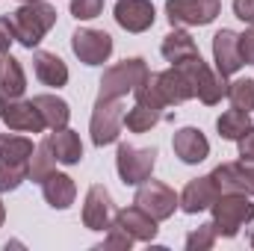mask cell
I'll use <instances>...</instances> for the list:
<instances>
[{
	"mask_svg": "<svg viewBox=\"0 0 254 251\" xmlns=\"http://www.w3.org/2000/svg\"><path fill=\"white\" fill-rule=\"evenodd\" d=\"M9 21H12V30H15V42L33 51V48H39V42L57 24V9L48 0H27L12 12Z\"/></svg>",
	"mask_w": 254,
	"mask_h": 251,
	"instance_id": "obj_1",
	"label": "cell"
},
{
	"mask_svg": "<svg viewBox=\"0 0 254 251\" xmlns=\"http://www.w3.org/2000/svg\"><path fill=\"white\" fill-rule=\"evenodd\" d=\"M210 210H213L216 237H225V240H234L240 228H246L254 219V201L246 192H222L210 204Z\"/></svg>",
	"mask_w": 254,
	"mask_h": 251,
	"instance_id": "obj_2",
	"label": "cell"
},
{
	"mask_svg": "<svg viewBox=\"0 0 254 251\" xmlns=\"http://www.w3.org/2000/svg\"><path fill=\"white\" fill-rule=\"evenodd\" d=\"M175 68L190 80V86L195 89V98L207 107H216L225 95H228V77H222L219 71H213L210 65L198 57H190L184 63H175Z\"/></svg>",
	"mask_w": 254,
	"mask_h": 251,
	"instance_id": "obj_3",
	"label": "cell"
},
{
	"mask_svg": "<svg viewBox=\"0 0 254 251\" xmlns=\"http://www.w3.org/2000/svg\"><path fill=\"white\" fill-rule=\"evenodd\" d=\"M148 74H151V68H148L145 60H139V57L125 60V63H116L113 68L104 71V77H101V83H98V98L110 101V98L133 95V92L145 83Z\"/></svg>",
	"mask_w": 254,
	"mask_h": 251,
	"instance_id": "obj_4",
	"label": "cell"
},
{
	"mask_svg": "<svg viewBox=\"0 0 254 251\" xmlns=\"http://www.w3.org/2000/svg\"><path fill=\"white\" fill-rule=\"evenodd\" d=\"M157 166V148H136V145H119L116 154V169L125 187H139L151 178Z\"/></svg>",
	"mask_w": 254,
	"mask_h": 251,
	"instance_id": "obj_5",
	"label": "cell"
},
{
	"mask_svg": "<svg viewBox=\"0 0 254 251\" xmlns=\"http://www.w3.org/2000/svg\"><path fill=\"white\" fill-rule=\"evenodd\" d=\"M133 204L142 207L151 219L166 222V219H172L175 210L181 207V195H175V189L169 187V184H163V181H151V178H148L145 184H139Z\"/></svg>",
	"mask_w": 254,
	"mask_h": 251,
	"instance_id": "obj_6",
	"label": "cell"
},
{
	"mask_svg": "<svg viewBox=\"0 0 254 251\" xmlns=\"http://www.w3.org/2000/svg\"><path fill=\"white\" fill-rule=\"evenodd\" d=\"M122 125H125V107H122V98H98L95 101V110H92V122H89V130H92V142L98 148L104 145H113L122 133Z\"/></svg>",
	"mask_w": 254,
	"mask_h": 251,
	"instance_id": "obj_7",
	"label": "cell"
},
{
	"mask_svg": "<svg viewBox=\"0 0 254 251\" xmlns=\"http://www.w3.org/2000/svg\"><path fill=\"white\" fill-rule=\"evenodd\" d=\"M219 0H166V18L172 27H207L219 18Z\"/></svg>",
	"mask_w": 254,
	"mask_h": 251,
	"instance_id": "obj_8",
	"label": "cell"
},
{
	"mask_svg": "<svg viewBox=\"0 0 254 251\" xmlns=\"http://www.w3.org/2000/svg\"><path fill=\"white\" fill-rule=\"evenodd\" d=\"M71 51L83 65H104L113 54V36L104 33V30L80 27L71 36Z\"/></svg>",
	"mask_w": 254,
	"mask_h": 251,
	"instance_id": "obj_9",
	"label": "cell"
},
{
	"mask_svg": "<svg viewBox=\"0 0 254 251\" xmlns=\"http://www.w3.org/2000/svg\"><path fill=\"white\" fill-rule=\"evenodd\" d=\"M0 122L15 133H45L48 130L33 101H21L9 95H0Z\"/></svg>",
	"mask_w": 254,
	"mask_h": 251,
	"instance_id": "obj_10",
	"label": "cell"
},
{
	"mask_svg": "<svg viewBox=\"0 0 254 251\" xmlns=\"http://www.w3.org/2000/svg\"><path fill=\"white\" fill-rule=\"evenodd\" d=\"M116 219V207H113V195L104 184H95L86 192V204H83V225L89 231H107Z\"/></svg>",
	"mask_w": 254,
	"mask_h": 251,
	"instance_id": "obj_11",
	"label": "cell"
},
{
	"mask_svg": "<svg viewBox=\"0 0 254 251\" xmlns=\"http://www.w3.org/2000/svg\"><path fill=\"white\" fill-rule=\"evenodd\" d=\"M213 184L219 187V192H246L252 195L254 189V163H222L210 172Z\"/></svg>",
	"mask_w": 254,
	"mask_h": 251,
	"instance_id": "obj_12",
	"label": "cell"
},
{
	"mask_svg": "<svg viewBox=\"0 0 254 251\" xmlns=\"http://www.w3.org/2000/svg\"><path fill=\"white\" fill-rule=\"evenodd\" d=\"M116 21L127 33H145L157 21L154 3L151 0H119L116 3Z\"/></svg>",
	"mask_w": 254,
	"mask_h": 251,
	"instance_id": "obj_13",
	"label": "cell"
},
{
	"mask_svg": "<svg viewBox=\"0 0 254 251\" xmlns=\"http://www.w3.org/2000/svg\"><path fill=\"white\" fill-rule=\"evenodd\" d=\"M213 60H216V71L222 77H231L243 68V57H240V33L234 30H219L213 36Z\"/></svg>",
	"mask_w": 254,
	"mask_h": 251,
	"instance_id": "obj_14",
	"label": "cell"
},
{
	"mask_svg": "<svg viewBox=\"0 0 254 251\" xmlns=\"http://www.w3.org/2000/svg\"><path fill=\"white\" fill-rule=\"evenodd\" d=\"M172 148H175V157L181 163H187V166L204 163L210 157V142H207V136L198 127H181L172 136Z\"/></svg>",
	"mask_w": 254,
	"mask_h": 251,
	"instance_id": "obj_15",
	"label": "cell"
},
{
	"mask_svg": "<svg viewBox=\"0 0 254 251\" xmlns=\"http://www.w3.org/2000/svg\"><path fill=\"white\" fill-rule=\"evenodd\" d=\"M151 77H154V83H157V89H160V95H163V101L169 104V107H178V104H187L195 98V89L190 86V80L172 65V68H166V71H151Z\"/></svg>",
	"mask_w": 254,
	"mask_h": 251,
	"instance_id": "obj_16",
	"label": "cell"
},
{
	"mask_svg": "<svg viewBox=\"0 0 254 251\" xmlns=\"http://www.w3.org/2000/svg\"><path fill=\"white\" fill-rule=\"evenodd\" d=\"M219 195H222V192L213 184L210 175H207V178H195V181H190V184L184 187V192H181V210L190 213V216H195V213H201V210H210V204H213Z\"/></svg>",
	"mask_w": 254,
	"mask_h": 251,
	"instance_id": "obj_17",
	"label": "cell"
},
{
	"mask_svg": "<svg viewBox=\"0 0 254 251\" xmlns=\"http://www.w3.org/2000/svg\"><path fill=\"white\" fill-rule=\"evenodd\" d=\"M113 222H119L122 228H125L127 234L133 237V240H139V243H151L154 237H157V219H151L142 207H125V210H119L116 213V219Z\"/></svg>",
	"mask_w": 254,
	"mask_h": 251,
	"instance_id": "obj_18",
	"label": "cell"
},
{
	"mask_svg": "<svg viewBox=\"0 0 254 251\" xmlns=\"http://www.w3.org/2000/svg\"><path fill=\"white\" fill-rule=\"evenodd\" d=\"M42 195H45V201L54 207V210H68L71 204H74V198H77V187H74V181L63 175V172H51L45 181H42Z\"/></svg>",
	"mask_w": 254,
	"mask_h": 251,
	"instance_id": "obj_19",
	"label": "cell"
},
{
	"mask_svg": "<svg viewBox=\"0 0 254 251\" xmlns=\"http://www.w3.org/2000/svg\"><path fill=\"white\" fill-rule=\"evenodd\" d=\"M45 139L51 142V151H54L57 163H63V166H77V163L83 160V142H80V136H77L74 130H68V127L51 130Z\"/></svg>",
	"mask_w": 254,
	"mask_h": 251,
	"instance_id": "obj_20",
	"label": "cell"
},
{
	"mask_svg": "<svg viewBox=\"0 0 254 251\" xmlns=\"http://www.w3.org/2000/svg\"><path fill=\"white\" fill-rule=\"evenodd\" d=\"M33 71H36V77H39L45 86L60 89V86L68 83V65H65L57 54H51V51H36V54H33Z\"/></svg>",
	"mask_w": 254,
	"mask_h": 251,
	"instance_id": "obj_21",
	"label": "cell"
},
{
	"mask_svg": "<svg viewBox=\"0 0 254 251\" xmlns=\"http://www.w3.org/2000/svg\"><path fill=\"white\" fill-rule=\"evenodd\" d=\"M33 104H36V110H39V116H42V122H45L48 130H63V127H68L71 107L65 104L63 98H57V95H36Z\"/></svg>",
	"mask_w": 254,
	"mask_h": 251,
	"instance_id": "obj_22",
	"label": "cell"
},
{
	"mask_svg": "<svg viewBox=\"0 0 254 251\" xmlns=\"http://www.w3.org/2000/svg\"><path fill=\"white\" fill-rule=\"evenodd\" d=\"M160 51H163L166 63H172V65L184 63V60H190V57H198V45H195V39H192L187 30H172V33L163 39Z\"/></svg>",
	"mask_w": 254,
	"mask_h": 251,
	"instance_id": "obj_23",
	"label": "cell"
},
{
	"mask_svg": "<svg viewBox=\"0 0 254 251\" xmlns=\"http://www.w3.org/2000/svg\"><path fill=\"white\" fill-rule=\"evenodd\" d=\"M27 89V77H24V68L15 57L3 54L0 57V95H9V98H21Z\"/></svg>",
	"mask_w": 254,
	"mask_h": 251,
	"instance_id": "obj_24",
	"label": "cell"
},
{
	"mask_svg": "<svg viewBox=\"0 0 254 251\" xmlns=\"http://www.w3.org/2000/svg\"><path fill=\"white\" fill-rule=\"evenodd\" d=\"M252 113H246V110H228V113H222L219 119H216V130H219V136L222 139H228V142H237L249 127H252V119H249Z\"/></svg>",
	"mask_w": 254,
	"mask_h": 251,
	"instance_id": "obj_25",
	"label": "cell"
},
{
	"mask_svg": "<svg viewBox=\"0 0 254 251\" xmlns=\"http://www.w3.org/2000/svg\"><path fill=\"white\" fill-rule=\"evenodd\" d=\"M33 142L27 136H0V160L15 163V166H30L33 157Z\"/></svg>",
	"mask_w": 254,
	"mask_h": 251,
	"instance_id": "obj_26",
	"label": "cell"
},
{
	"mask_svg": "<svg viewBox=\"0 0 254 251\" xmlns=\"http://www.w3.org/2000/svg\"><path fill=\"white\" fill-rule=\"evenodd\" d=\"M163 110H157V107H148V104H133V110L125 113V125L130 133H145V130H151L154 125H160L163 122Z\"/></svg>",
	"mask_w": 254,
	"mask_h": 251,
	"instance_id": "obj_27",
	"label": "cell"
},
{
	"mask_svg": "<svg viewBox=\"0 0 254 251\" xmlns=\"http://www.w3.org/2000/svg\"><path fill=\"white\" fill-rule=\"evenodd\" d=\"M54 169H57V157H54V151H51V142H48V139H42V142H39V148H36V151H33V157H30V181L42 184Z\"/></svg>",
	"mask_w": 254,
	"mask_h": 251,
	"instance_id": "obj_28",
	"label": "cell"
},
{
	"mask_svg": "<svg viewBox=\"0 0 254 251\" xmlns=\"http://www.w3.org/2000/svg\"><path fill=\"white\" fill-rule=\"evenodd\" d=\"M237 110H246L252 113L254 110V80L252 77H240L234 83H228V95H225Z\"/></svg>",
	"mask_w": 254,
	"mask_h": 251,
	"instance_id": "obj_29",
	"label": "cell"
},
{
	"mask_svg": "<svg viewBox=\"0 0 254 251\" xmlns=\"http://www.w3.org/2000/svg\"><path fill=\"white\" fill-rule=\"evenodd\" d=\"M30 178V166H15L0 160V192H12Z\"/></svg>",
	"mask_w": 254,
	"mask_h": 251,
	"instance_id": "obj_30",
	"label": "cell"
},
{
	"mask_svg": "<svg viewBox=\"0 0 254 251\" xmlns=\"http://www.w3.org/2000/svg\"><path fill=\"white\" fill-rule=\"evenodd\" d=\"M133 243H136V240L127 234L125 228H122L119 222H113V225L107 228V240L98 246V251H130Z\"/></svg>",
	"mask_w": 254,
	"mask_h": 251,
	"instance_id": "obj_31",
	"label": "cell"
},
{
	"mask_svg": "<svg viewBox=\"0 0 254 251\" xmlns=\"http://www.w3.org/2000/svg\"><path fill=\"white\" fill-rule=\"evenodd\" d=\"M213 246H216V228H213V222L201 225L198 231H192L190 237H187V249L190 251H210Z\"/></svg>",
	"mask_w": 254,
	"mask_h": 251,
	"instance_id": "obj_32",
	"label": "cell"
},
{
	"mask_svg": "<svg viewBox=\"0 0 254 251\" xmlns=\"http://www.w3.org/2000/svg\"><path fill=\"white\" fill-rule=\"evenodd\" d=\"M104 9V0H71V15L77 21H92Z\"/></svg>",
	"mask_w": 254,
	"mask_h": 251,
	"instance_id": "obj_33",
	"label": "cell"
},
{
	"mask_svg": "<svg viewBox=\"0 0 254 251\" xmlns=\"http://www.w3.org/2000/svg\"><path fill=\"white\" fill-rule=\"evenodd\" d=\"M237 145H240V160H246V163H254V125L237 139Z\"/></svg>",
	"mask_w": 254,
	"mask_h": 251,
	"instance_id": "obj_34",
	"label": "cell"
},
{
	"mask_svg": "<svg viewBox=\"0 0 254 251\" xmlns=\"http://www.w3.org/2000/svg\"><path fill=\"white\" fill-rule=\"evenodd\" d=\"M240 57H243V63L254 65V24L240 36Z\"/></svg>",
	"mask_w": 254,
	"mask_h": 251,
	"instance_id": "obj_35",
	"label": "cell"
},
{
	"mask_svg": "<svg viewBox=\"0 0 254 251\" xmlns=\"http://www.w3.org/2000/svg\"><path fill=\"white\" fill-rule=\"evenodd\" d=\"M12 42H15V30H12V21H9V18H0V57H3V54H9Z\"/></svg>",
	"mask_w": 254,
	"mask_h": 251,
	"instance_id": "obj_36",
	"label": "cell"
},
{
	"mask_svg": "<svg viewBox=\"0 0 254 251\" xmlns=\"http://www.w3.org/2000/svg\"><path fill=\"white\" fill-rule=\"evenodd\" d=\"M234 15L246 24H254V0H234Z\"/></svg>",
	"mask_w": 254,
	"mask_h": 251,
	"instance_id": "obj_37",
	"label": "cell"
},
{
	"mask_svg": "<svg viewBox=\"0 0 254 251\" xmlns=\"http://www.w3.org/2000/svg\"><path fill=\"white\" fill-rule=\"evenodd\" d=\"M3 222H6V207H3V201H0V228H3Z\"/></svg>",
	"mask_w": 254,
	"mask_h": 251,
	"instance_id": "obj_38",
	"label": "cell"
},
{
	"mask_svg": "<svg viewBox=\"0 0 254 251\" xmlns=\"http://www.w3.org/2000/svg\"><path fill=\"white\" fill-rule=\"evenodd\" d=\"M249 246H252V249H254V234H252V237H249Z\"/></svg>",
	"mask_w": 254,
	"mask_h": 251,
	"instance_id": "obj_39",
	"label": "cell"
},
{
	"mask_svg": "<svg viewBox=\"0 0 254 251\" xmlns=\"http://www.w3.org/2000/svg\"><path fill=\"white\" fill-rule=\"evenodd\" d=\"M21 3H27V0H21Z\"/></svg>",
	"mask_w": 254,
	"mask_h": 251,
	"instance_id": "obj_40",
	"label": "cell"
},
{
	"mask_svg": "<svg viewBox=\"0 0 254 251\" xmlns=\"http://www.w3.org/2000/svg\"><path fill=\"white\" fill-rule=\"evenodd\" d=\"M252 195H254V189H252Z\"/></svg>",
	"mask_w": 254,
	"mask_h": 251,
	"instance_id": "obj_41",
	"label": "cell"
}]
</instances>
